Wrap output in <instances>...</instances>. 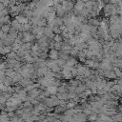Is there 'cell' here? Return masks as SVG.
Instances as JSON below:
<instances>
[{
  "mask_svg": "<svg viewBox=\"0 0 122 122\" xmlns=\"http://www.w3.org/2000/svg\"><path fill=\"white\" fill-rule=\"evenodd\" d=\"M15 20H16L19 24H21V25H24V24H26V23L29 22V19H28L27 17H25L22 13H19V14L15 15Z\"/></svg>",
  "mask_w": 122,
  "mask_h": 122,
  "instance_id": "cell-1",
  "label": "cell"
},
{
  "mask_svg": "<svg viewBox=\"0 0 122 122\" xmlns=\"http://www.w3.org/2000/svg\"><path fill=\"white\" fill-rule=\"evenodd\" d=\"M49 57L52 60H55L58 58V51H56L55 49H51L49 51Z\"/></svg>",
  "mask_w": 122,
  "mask_h": 122,
  "instance_id": "cell-2",
  "label": "cell"
},
{
  "mask_svg": "<svg viewBox=\"0 0 122 122\" xmlns=\"http://www.w3.org/2000/svg\"><path fill=\"white\" fill-rule=\"evenodd\" d=\"M21 24H19L15 19L13 20V21H11L10 22V28H12V29H14V30H16L17 31L19 30V31H21Z\"/></svg>",
  "mask_w": 122,
  "mask_h": 122,
  "instance_id": "cell-3",
  "label": "cell"
},
{
  "mask_svg": "<svg viewBox=\"0 0 122 122\" xmlns=\"http://www.w3.org/2000/svg\"><path fill=\"white\" fill-rule=\"evenodd\" d=\"M10 26L9 24H3V25L0 27V30L3 31L4 33H8L9 30H10Z\"/></svg>",
  "mask_w": 122,
  "mask_h": 122,
  "instance_id": "cell-4",
  "label": "cell"
},
{
  "mask_svg": "<svg viewBox=\"0 0 122 122\" xmlns=\"http://www.w3.org/2000/svg\"><path fill=\"white\" fill-rule=\"evenodd\" d=\"M52 39L54 40V42H62L63 37H62L61 34H54L53 37H52Z\"/></svg>",
  "mask_w": 122,
  "mask_h": 122,
  "instance_id": "cell-5",
  "label": "cell"
},
{
  "mask_svg": "<svg viewBox=\"0 0 122 122\" xmlns=\"http://www.w3.org/2000/svg\"><path fill=\"white\" fill-rule=\"evenodd\" d=\"M2 19H3V23H4V24H9V23H10V16L9 14L2 16Z\"/></svg>",
  "mask_w": 122,
  "mask_h": 122,
  "instance_id": "cell-6",
  "label": "cell"
},
{
  "mask_svg": "<svg viewBox=\"0 0 122 122\" xmlns=\"http://www.w3.org/2000/svg\"><path fill=\"white\" fill-rule=\"evenodd\" d=\"M85 63H86V65H87V67H88V68H92L94 61H93L92 59H86Z\"/></svg>",
  "mask_w": 122,
  "mask_h": 122,
  "instance_id": "cell-7",
  "label": "cell"
},
{
  "mask_svg": "<svg viewBox=\"0 0 122 122\" xmlns=\"http://www.w3.org/2000/svg\"><path fill=\"white\" fill-rule=\"evenodd\" d=\"M16 57V52L14 51H10L9 53H7V58L8 59H13Z\"/></svg>",
  "mask_w": 122,
  "mask_h": 122,
  "instance_id": "cell-8",
  "label": "cell"
},
{
  "mask_svg": "<svg viewBox=\"0 0 122 122\" xmlns=\"http://www.w3.org/2000/svg\"><path fill=\"white\" fill-rule=\"evenodd\" d=\"M71 85L73 86V87H77L79 84H80V81L79 80H71Z\"/></svg>",
  "mask_w": 122,
  "mask_h": 122,
  "instance_id": "cell-9",
  "label": "cell"
}]
</instances>
